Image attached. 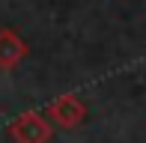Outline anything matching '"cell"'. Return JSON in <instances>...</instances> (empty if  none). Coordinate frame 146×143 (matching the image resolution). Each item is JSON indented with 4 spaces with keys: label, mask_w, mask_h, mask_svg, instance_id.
<instances>
[{
    "label": "cell",
    "mask_w": 146,
    "mask_h": 143,
    "mask_svg": "<svg viewBox=\"0 0 146 143\" xmlns=\"http://www.w3.org/2000/svg\"><path fill=\"white\" fill-rule=\"evenodd\" d=\"M9 134H12V140H15V143H51L54 128H51V122L45 119L42 113L27 110V113H21V116L9 125Z\"/></svg>",
    "instance_id": "obj_1"
},
{
    "label": "cell",
    "mask_w": 146,
    "mask_h": 143,
    "mask_svg": "<svg viewBox=\"0 0 146 143\" xmlns=\"http://www.w3.org/2000/svg\"><path fill=\"white\" fill-rule=\"evenodd\" d=\"M48 116L57 122L60 128H75L87 119V105H84L78 95H60V99L51 101Z\"/></svg>",
    "instance_id": "obj_2"
},
{
    "label": "cell",
    "mask_w": 146,
    "mask_h": 143,
    "mask_svg": "<svg viewBox=\"0 0 146 143\" xmlns=\"http://www.w3.org/2000/svg\"><path fill=\"white\" fill-rule=\"evenodd\" d=\"M24 57H27V42H24L15 30H9V27L0 30V69L3 72L15 69Z\"/></svg>",
    "instance_id": "obj_3"
}]
</instances>
